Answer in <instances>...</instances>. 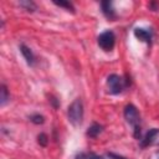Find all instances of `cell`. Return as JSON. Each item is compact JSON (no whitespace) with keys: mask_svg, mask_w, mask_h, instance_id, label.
I'll use <instances>...</instances> for the list:
<instances>
[{"mask_svg":"<svg viewBox=\"0 0 159 159\" xmlns=\"http://www.w3.org/2000/svg\"><path fill=\"white\" fill-rule=\"evenodd\" d=\"M30 120H31L32 123H35V124H42V123L45 122V118H43V116L36 113V114L30 116Z\"/></svg>","mask_w":159,"mask_h":159,"instance_id":"14","label":"cell"},{"mask_svg":"<svg viewBox=\"0 0 159 159\" xmlns=\"http://www.w3.org/2000/svg\"><path fill=\"white\" fill-rule=\"evenodd\" d=\"M20 51H21V53H22L24 58L26 60L27 65L32 66V65L35 63V56H34V53H32L31 48H29V47H27L26 45L21 43V45H20Z\"/></svg>","mask_w":159,"mask_h":159,"instance_id":"8","label":"cell"},{"mask_svg":"<svg viewBox=\"0 0 159 159\" xmlns=\"http://www.w3.org/2000/svg\"><path fill=\"white\" fill-rule=\"evenodd\" d=\"M108 157H109V159H127V158H124L119 154H116V153H108Z\"/></svg>","mask_w":159,"mask_h":159,"instance_id":"16","label":"cell"},{"mask_svg":"<svg viewBox=\"0 0 159 159\" xmlns=\"http://www.w3.org/2000/svg\"><path fill=\"white\" fill-rule=\"evenodd\" d=\"M158 134H159V129H158V128H152V129H149V130L147 132V134L140 139V147H142V148H145V147L150 145V144L154 142V139L157 138Z\"/></svg>","mask_w":159,"mask_h":159,"instance_id":"6","label":"cell"},{"mask_svg":"<svg viewBox=\"0 0 159 159\" xmlns=\"http://www.w3.org/2000/svg\"><path fill=\"white\" fill-rule=\"evenodd\" d=\"M107 86H108V91L112 94H119L128 87V80H125L119 75L112 73L107 78Z\"/></svg>","mask_w":159,"mask_h":159,"instance_id":"3","label":"cell"},{"mask_svg":"<svg viewBox=\"0 0 159 159\" xmlns=\"http://www.w3.org/2000/svg\"><path fill=\"white\" fill-rule=\"evenodd\" d=\"M101 6H102V12H103V15H104L107 19L113 20V19L117 17L116 11H114V9H113V4H112L111 1H102V2H101Z\"/></svg>","mask_w":159,"mask_h":159,"instance_id":"7","label":"cell"},{"mask_svg":"<svg viewBox=\"0 0 159 159\" xmlns=\"http://www.w3.org/2000/svg\"><path fill=\"white\" fill-rule=\"evenodd\" d=\"M0 93H1V96H0V104H1V106H5V104H6V102L10 99V96H9L7 88H6V86H5L4 83L1 84Z\"/></svg>","mask_w":159,"mask_h":159,"instance_id":"10","label":"cell"},{"mask_svg":"<svg viewBox=\"0 0 159 159\" xmlns=\"http://www.w3.org/2000/svg\"><path fill=\"white\" fill-rule=\"evenodd\" d=\"M134 36H135L138 40L143 41V42L150 43V41H152V39H153V32H152V30H149V29L137 27V29H134Z\"/></svg>","mask_w":159,"mask_h":159,"instance_id":"5","label":"cell"},{"mask_svg":"<svg viewBox=\"0 0 159 159\" xmlns=\"http://www.w3.org/2000/svg\"><path fill=\"white\" fill-rule=\"evenodd\" d=\"M37 142H39L40 145L46 147L47 143H48V138H47V135H46L45 133H41V134H39V137H37Z\"/></svg>","mask_w":159,"mask_h":159,"instance_id":"15","label":"cell"},{"mask_svg":"<svg viewBox=\"0 0 159 159\" xmlns=\"http://www.w3.org/2000/svg\"><path fill=\"white\" fill-rule=\"evenodd\" d=\"M21 7H24L26 11H35L36 10V4L34 1H30V0H24V1H20L19 2Z\"/></svg>","mask_w":159,"mask_h":159,"instance_id":"12","label":"cell"},{"mask_svg":"<svg viewBox=\"0 0 159 159\" xmlns=\"http://www.w3.org/2000/svg\"><path fill=\"white\" fill-rule=\"evenodd\" d=\"M102 129H103V127L101 125V124H98V123H92V125L88 128V130H87V135L89 137V138H96L101 132H102Z\"/></svg>","mask_w":159,"mask_h":159,"instance_id":"9","label":"cell"},{"mask_svg":"<svg viewBox=\"0 0 159 159\" xmlns=\"http://www.w3.org/2000/svg\"><path fill=\"white\" fill-rule=\"evenodd\" d=\"M75 159H103L101 155L96 154V153H80L76 155Z\"/></svg>","mask_w":159,"mask_h":159,"instance_id":"11","label":"cell"},{"mask_svg":"<svg viewBox=\"0 0 159 159\" xmlns=\"http://www.w3.org/2000/svg\"><path fill=\"white\" fill-rule=\"evenodd\" d=\"M124 118L125 120L130 124V127L133 128V135L135 139H140V132H142V127H140V114L137 109V107L132 103L127 104L124 107Z\"/></svg>","mask_w":159,"mask_h":159,"instance_id":"1","label":"cell"},{"mask_svg":"<svg viewBox=\"0 0 159 159\" xmlns=\"http://www.w3.org/2000/svg\"><path fill=\"white\" fill-rule=\"evenodd\" d=\"M53 4L57 6H61V7H66L67 10H71L72 12H75V7L70 1H53Z\"/></svg>","mask_w":159,"mask_h":159,"instance_id":"13","label":"cell"},{"mask_svg":"<svg viewBox=\"0 0 159 159\" xmlns=\"http://www.w3.org/2000/svg\"><path fill=\"white\" fill-rule=\"evenodd\" d=\"M116 45V35L113 31L107 30L98 36V46L103 51H112Z\"/></svg>","mask_w":159,"mask_h":159,"instance_id":"4","label":"cell"},{"mask_svg":"<svg viewBox=\"0 0 159 159\" xmlns=\"http://www.w3.org/2000/svg\"><path fill=\"white\" fill-rule=\"evenodd\" d=\"M67 116H68V120L73 125H80L82 123V119H83V104H82V101L80 98L75 99L68 106Z\"/></svg>","mask_w":159,"mask_h":159,"instance_id":"2","label":"cell"}]
</instances>
